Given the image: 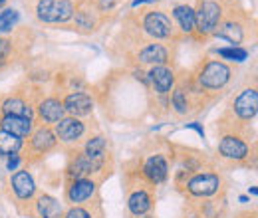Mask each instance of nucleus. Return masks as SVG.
<instances>
[{
	"instance_id": "obj_1",
	"label": "nucleus",
	"mask_w": 258,
	"mask_h": 218,
	"mask_svg": "<svg viewBox=\"0 0 258 218\" xmlns=\"http://www.w3.org/2000/svg\"><path fill=\"white\" fill-rule=\"evenodd\" d=\"M74 2L72 0H38L36 16L46 24H62L74 18Z\"/></svg>"
},
{
	"instance_id": "obj_2",
	"label": "nucleus",
	"mask_w": 258,
	"mask_h": 218,
	"mask_svg": "<svg viewBox=\"0 0 258 218\" xmlns=\"http://www.w3.org/2000/svg\"><path fill=\"white\" fill-rule=\"evenodd\" d=\"M223 16V8L215 0H201L199 8L195 10V30L203 36L213 34L217 30Z\"/></svg>"
},
{
	"instance_id": "obj_3",
	"label": "nucleus",
	"mask_w": 258,
	"mask_h": 218,
	"mask_svg": "<svg viewBox=\"0 0 258 218\" xmlns=\"http://www.w3.org/2000/svg\"><path fill=\"white\" fill-rule=\"evenodd\" d=\"M230 76H232V71L225 62L211 60L199 71L197 80H199L201 88H205V90H221L230 82Z\"/></svg>"
},
{
	"instance_id": "obj_4",
	"label": "nucleus",
	"mask_w": 258,
	"mask_h": 218,
	"mask_svg": "<svg viewBox=\"0 0 258 218\" xmlns=\"http://www.w3.org/2000/svg\"><path fill=\"white\" fill-rule=\"evenodd\" d=\"M143 28L149 36L153 38H171L173 36V24H171V18L161 12V10H155V12H147L145 18H143Z\"/></svg>"
},
{
	"instance_id": "obj_5",
	"label": "nucleus",
	"mask_w": 258,
	"mask_h": 218,
	"mask_svg": "<svg viewBox=\"0 0 258 218\" xmlns=\"http://www.w3.org/2000/svg\"><path fill=\"white\" fill-rule=\"evenodd\" d=\"M187 188L193 196H213L221 188V177L215 173H199L187 183Z\"/></svg>"
},
{
	"instance_id": "obj_6",
	"label": "nucleus",
	"mask_w": 258,
	"mask_h": 218,
	"mask_svg": "<svg viewBox=\"0 0 258 218\" xmlns=\"http://www.w3.org/2000/svg\"><path fill=\"white\" fill-rule=\"evenodd\" d=\"M101 167H103V159H94V157L82 153V155L76 157L72 161V165L68 167V175L72 179H86L88 175L99 173Z\"/></svg>"
},
{
	"instance_id": "obj_7",
	"label": "nucleus",
	"mask_w": 258,
	"mask_h": 218,
	"mask_svg": "<svg viewBox=\"0 0 258 218\" xmlns=\"http://www.w3.org/2000/svg\"><path fill=\"white\" fill-rule=\"evenodd\" d=\"M234 113L244 119V121H250L254 119L258 113V94L254 88H246L242 94L234 99Z\"/></svg>"
},
{
	"instance_id": "obj_8",
	"label": "nucleus",
	"mask_w": 258,
	"mask_h": 218,
	"mask_svg": "<svg viewBox=\"0 0 258 218\" xmlns=\"http://www.w3.org/2000/svg\"><path fill=\"white\" fill-rule=\"evenodd\" d=\"M64 109L68 113H72V117H82V115H90L94 109V99L84 92H74V94L66 95L62 101Z\"/></svg>"
},
{
	"instance_id": "obj_9",
	"label": "nucleus",
	"mask_w": 258,
	"mask_h": 218,
	"mask_svg": "<svg viewBox=\"0 0 258 218\" xmlns=\"http://www.w3.org/2000/svg\"><path fill=\"white\" fill-rule=\"evenodd\" d=\"M86 131V125L78 117H64L56 123V139L62 143H76Z\"/></svg>"
},
{
	"instance_id": "obj_10",
	"label": "nucleus",
	"mask_w": 258,
	"mask_h": 218,
	"mask_svg": "<svg viewBox=\"0 0 258 218\" xmlns=\"http://www.w3.org/2000/svg\"><path fill=\"white\" fill-rule=\"evenodd\" d=\"M219 153L230 161H242L248 157V145L236 135H225L219 143Z\"/></svg>"
},
{
	"instance_id": "obj_11",
	"label": "nucleus",
	"mask_w": 258,
	"mask_h": 218,
	"mask_svg": "<svg viewBox=\"0 0 258 218\" xmlns=\"http://www.w3.org/2000/svg\"><path fill=\"white\" fill-rule=\"evenodd\" d=\"M143 175H145V179H147L149 183L161 185L163 181L167 179V175H169V165H167L165 157L163 155L149 157V159L145 161V165H143Z\"/></svg>"
},
{
	"instance_id": "obj_12",
	"label": "nucleus",
	"mask_w": 258,
	"mask_h": 218,
	"mask_svg": "<svg viewBox=\"0 0 258 218\" xmlns=\"http://www.w3.org/2000/svg\"><path fill=\"white\" fill-rule=\"evenodd\" d=\"M10 185H12V190L18 198L22 200H28L32 198L34 192H36V183H34L32 175L28 171H16L10 179Z\"/></svg>"
},
{
	"instance_id": "obj_13",
	"label": "nucleus",
	"mask_w": 258,
	"mask_h": 218,
	"mask_svg": "<svg viewBox=\"0 0 258 218\" xmlns=\"http://www.w3.org/2000/svg\"><path fill=\"white\" fill-rule=\"evenodd\" d=\"M149 82L153 84L157 94H169L175 84V74L165 65H153V69L149 71Z\"/></svg>"
},
{
	"instance_id": "obj_14",
	"label": "nucleus",
	"mask_w": 258,
	"mask_h": 218,
	"mask_svg": "<svg viewBox=\"0 0 258 218\" xmlns=\"http://www.w3.org/2000/svg\"><path fill=\"white\" fill-rule=\"evenodd\" d=\"M96 192V183L90 179H74L68 188V200L74 204H80L88 198H92Z\"/></svg>"
},
{
	"instance_id": "obj_15",
	"label": "nucleus",
	"mask_w": 258,
	"mask_h": 218,
	"mask_svg": "<svg viewBox=\"0 0 258 218\" xmlns=\"http://www.w3.org/2000/svg\"><path fill=\"white\" fill-rule=\"evenodd\" d=\"M0 125L4 131L16 135V137H28L32 133V119L28 117H20V115H2Z\"/></svg>"
},
{
	"instance_id": "obj_16",
	"label": "nucleus",
	"mask_w": 258,
	"mask_h": 218,
	"mask_svg": "<svg viewBox=\"0 0 258 218\" xmlns=\"http://www.w3.org/2000/svg\"><path fill=\"white\" fill-rule=\"evenodd\" d=\"M64 113L66 109L62 101H58L54 97H48V99L40 101V105H38V115L46 123H58L60 119H64Z\"/></svg>"
},
{
	"instance_id": "obj_17",
	"label": "nucleus",
	"mask_w": 258,
	"mask_h": 218,
	"mask_svg": "<svg viewBox=\"0 0 258 218\" xmlns=\"http://www.w3.org/2000/svg\"><path fill=\"white\" fill-rule=\"evenodd\" d=\"M30 139H32V141H30L32 147L38 153H48V151L54 149V145L58 143L56 133H54L52 129H48V127H40L38 131H34V135Z\"/></svg>"
},
{
	"instance_id": "obj_18",
	"label": "nucleus",
	"mask_w": 258,
	"mask_h": 218,
	"mask_svg": "<svg viewBox=\"0 0 258 218\" xmlns=\"http://www.w3.org/2000/svg\"><path fill=\"white\" fill-rule=\"evenodd\" d=\"M36 210H38L40 218H62V212H64L60 200H56V198L50 196V194H42V196L38 198Z\"/></svg>"
},
{
	"instance_id": "obj_19",
	"label": "nucleus",
	"mask_w": 258,
	"mask_h": 218,
	"mask_svg": "<svg viewBox=\"0 0 258 218\" xmlns=\"http://www.w3.org/2000/svg\"><path fill=\"white\" fill-rule=\"evenodd\" d=\"M169 60V52L161 44H149L139 52V62L153 63V65H163Z\"/></svg>"
},
{
	"instance_id": "obj_20",
	"label": "nucleus",
	"mask_w": 258,
	"mask_h": 218,
	"mask_svg": "<svg viewBox=\"0 0 258 218\" xmlns=\"http://www.w3.org/2000/svg\"><path fill=\"white\" fill-rule=\"evenodd\" d=\"M217 28L219 30H215L213 34L226 40V42H230L232 46H238L242 42V38H244V30H242V26L238 22H225V24H221Z\"/></svg>"
},
{
	"instance_id": "obj_21",
	"label": "nucleus",
	"mask_w": 258,
	"mask_h": 218,
	"mask_svg": "<svg viewBox=\"0 0 258 218\" xmlns=\"http://www.w3.org/2000/svg\"><path fill=\"white\" fill-rule=\"evenodd\" d=\"M2 111H4V115H20V117H28V119H32L34 115L32 107L20 97H8L2 103Z\"/></svg>"
},
{
	"instance_id": "obj_22",
	"label": "nucleus",
	"mask_w": 258,
	"mask_h": 218,
	"mask_svg": "<svg viewBox=\"0 0 258 218\" xmlns=\"http://www.w3.org/2000/svg\"><path fill=\"white\" fill-rule=\"evenodd\" d=\"M173 16L179 22V28L185 34H191L195 30V10L189 4H179L173 8Z\"/></svg>"
},
{
	"instance_id": "obj_23",
	"label": "nucleus",
	"mask_w": 258,
	"mask_h": 218,
	"mask_svg": "<svg viewBox=\"0 0 258 218\" xmlns=\"http://www.w3.org/2000/svg\"><path fill=\"white\" fill-rule=\"evenodd\" d=\"M127 208L131 214L135 216H141L145 214L149 208H151V196L145 192V190H135L127 200Z\"/></svg>"
},
{
	"instance_id": "obj_24",
	"label": "nucleus",
	"mask_w": 258,
	"mask_h": 218,
	"mask_svg": "<svg viewBox=\"0 0 258 218\" xmlns=\"http://www.w3.org/2000/svg\"><path fill=\"white\" fill-rule=\"evenodd\" d=\"M20 149H22V139L0 129V157L18 155Z\"/></svg>"
},
{
	"instance_id": "obj_25",
	"label": "nucleus",
	"mask_w": 258,
	"mask_h": 218,
	"mask_svg": "<svg viewBox=\"0 0 258 218\" xmlns=\"http://www.w3.org/2000/svg\"><path fill=\"white\" fill-rule=\"evenodd\" d=\"M20 20V12L14 10V8H6L0 12V34H6V32H12L14 26L18 24Z\"/></svg>"
},
{
	"instance_id": "obj_26",
	"label": "nucleus",
	"mask_w": 258,
	"mask_h": 218,
	"mask_svg": "<svg viewBox=\"0 0 258 218\" xmlns=\"http://www.w3.org/2000/svg\"><path fill=\"white\" fill-rule=\"evenodd\" d=\"M105 149H107V143H105V137L97 135L94 139H90L86 143V155L94 157V159H105Z\"/></svg>"
},
{
	"instance_id": "obj_27",
	"label": "nucleus",
	"mask_w": 258,
	"mask_h": 218,
	"mask_svg": "<svg viewBox=\"0 0 258 218\" xmlns=\"http://www.w3.org/2000/svg\"><path fill=\"white\" fill-rule=\"evenodd\" d=\"M217 54L225 60H232V62H244L248 58V50L240 48V46H230V48H219Z\"/></svg>"
},
{
	"instance_id": "obj_28",
	"label": "nucleus",
	"mask_w": 258,
	"mask_h": 218,
	"mask_svg": "<svg viewBox=\"0 0 258 218\" xmlns=\"http://www.w3.org/2000/svg\"><path fill=\"white\" fill-rule=\"evenodd\" d=\"M171 105H173V109H175L179 115H183V113H187V111H189V97H187V94H185V90L177 88V90L173 92Z\"/></svg>"
},
{
	"instance_id": "obj_29",
	"label": "nucleus",
	"mask_w": 258,
	"mask_h": 218,
	"mask_svg": "<svg viewBox=\"0 0 258 218\" xmlns=\"http://www.w3.org/2000/svg\"><path fill=\"white\" fill-rule=\"evenodd\" d=\"M74 18H76V24H78L80 28H86V30L94 28V18H92L90 12H86V10H78V12L74 14Z\"/></svg>"
},
{
	"instance_id": "obj_30",
	"label": "nucleus",
	"mask_w": 258,
	"mask_h": 218,
	"mask_svg": "<svg viewBox=\"0 0 258 218\" xmlns=\"http://www.w3.org/2000/svg\"><path fill=\"white\" fill-rule=\"evenodd\" d=\"M64 218H92V214L86 210V208H80V206H74L66 212Z\"/></svg>"
},
{
	"instance_id": "obj_31",
	"label": "nucleus",
	"mask_w": 258,
	"mask_h": 218,
	"mask_svg": "<svg viewBox=\"0 0 258 218\" xmlns=\"http://www.w3.org/2000/svg\"><path fill=\"white\" fill-rule=\"evenodd\" d=\"M10 50H12V44H10L6 38H0V60H2V62H6Z\"/></svg>"
},
{
	"instance_id": "obj_32",
	"label": "nucleus",
	"mask_w": 258,
	"mask_h": 218,
	"mask_svg": "<svg viewBox=\"0 0 258 218\" xmlns=\"http://www.w3.org/2000/svg\"><path fill=\"white\" fill-rule=\"evenodd\" d=\"M18 167H20V157H18V155H10V157H8L6 169H8V171H16Z\"/></svg>"
},
{
	"instance_id": "obj_33",
	"label": "nucleus",
	"mask_w": 258,
	"mask_h": 218,
	"mask_svg": "<svg viewBox=\"0 0 258 218\" xmlns=\"http://www.w3.org/2000/svg\"><path fill=\"white\" fill-rule=\"evenodd\" d=\"M185 129H193V131H197V133H199V137H201V139H205V129H203V125L187 123V125H185Z\"/></svg>"
},
{
	"instance_id": "obj_34",
	"label": "nucleus",
	"mask_w": 258,
	"mask_h": 218,
	"mask_svg": "<svg viewBox=\"0 0 258 218\" xmlns=\"http://www.w3.org/2000/svg\"><path fill=\"white\" fill-rule=\"evenodd\" d=\"M147 2H159V0H133V8H137V6H141V4H147Z\"/></svg>"
},
{
	"instance_id": "obj_35",
	"label": "nucleus",
	"mask_w": 258,
	"mask_h": 218,
	"mask_svg": "<svg viewBox=\"0 0 258 218\" xmlns=\"http://www.w3.org/2000/svg\"><path fill=\"white\" fill-rule=\"evenodd\" d=\"M113 4H115V0H101V6L103 8H111Z\"/></svg>"
},
{
	"instance_id": "obj_36",
	"label": "nucleus",
	"mask_w": 258,
	"mask_h": 218,
	"mask_svg": "<svg viewBox=\"0 0 258 218\" xmlns=\"http://www.w3.org/2000/svg\"><path fill=\"white\" fill-rule=\"evenodd\" d=\"M248 192H250V194H252V196H256V194H258L256 187H250V188H248Z\"/></svg>"
},
{
	"instance_id": "obj_37",
	"label": "nucleus",
	"mask_w": 258,
	"mask_h": 218,
	"mask_svg": "<svg viewBox=\"0 0 258 218\" xmlns=\"http://www.w3.org/2000/svg\"><path fill=\"white\" fill-rule=\"evenodd\" d=\"M6 2H8V0H0V8H2V6L6 4Z\"/></svg>"
},
{
	"instance_id": "obj_38",
	"label": "nucleus",
	"mask_w": 258,
	"mask_h": 218,
	"mask_svg": "<svg viewBox=\"0 0 258 218\" xmlns=\"http://www.w3.org/2000/svg\"><path fill=\"white\" fill-rule=\"evenodd\" d=\"M137 218H151V216H147V214H141V216H137Z\"/></svg>"
},
{
	"instance_id": "obj_39",
	"label": "nucleus",
	"mask_w": 258,
	"mask_h": 218,
	"mask_svg": "<svg viewBox=\"0 0 258 218\" xmlns=\"http://www.w3.org/2000/svg\"><path fill=\"white\" fill-rule=\"evenodd\" d=\"M2 65H4V62H2V60H0V67H2Z\"/></svg>"
}]
</instances>
